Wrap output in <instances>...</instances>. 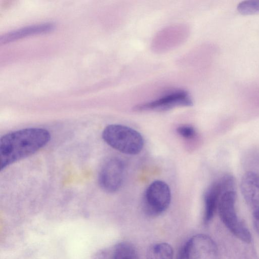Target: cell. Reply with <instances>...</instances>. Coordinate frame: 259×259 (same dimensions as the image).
<instances>
[{
	"label": "cell",
	"instance_id": "1",
	"mask_svg": "<svg viewBox=\"0 0 259 259\" xmlns=\"http://www.w3.org/2000/svg\"><path fill=\"white\" fill-rule=\"evenodd\" d=\"M51 135L42 128L31 127L8 133L0 140L1 170L38 151L49 142Z\"/></svg>",
	"mask_w": 259,
	"mask_h": 259
},
{
	"label": "cell",
	"instance_id": "2",
	"mask_svg": "<svg viewBox=\"0 0 259 259\" xmlns=\"http://www.w3.org/2000/svg\"><path fill=\"white\" fill-rule=\"evenodd\" d=\"M102 138L110 147L126 154H137L144 146V139L140 133L121 124L107 126L103 131Z\"/></svg>",
	"mask_w": 259,
	"mask_h": 259
},
{
	"label": "cell",
	"instance_id": "3",
	"mask_svg": "<svg viewBox=\"0 0 259 259\" xmlns=\"http://www.w3.org/2000/svg\"><path fill=\"white\" fill-rule=\"evenodd\" d=\"M235 190L225 192L221 196L218 210L220 217L228 229L238 239L246 243L251 241V235L245 224L237 215Z\"/></svg>",
	"mask_w": 259,
	"mask_h": 259
},
{
	"label": "cell",
	"instance_id": "4",
	"mask_svg": "<svg viewBox=\"0 0 259 259\" xmlns=\"http://www.w3.org/2000/svg\"><path fill=\"white\" fill-rule=\"evenodd\" d=\"M171 201V192L168 185L164 182L156 180L147 188L143 200V208L145 213L155 217L165 211Z\"/></svg>",
	"mask_w": 259,
	"mask_h": 259
},
{
	"label": "cell",
	"instance_id": "5",
	"mask_svg": "<svg viewBox=\"0 0 259 259\" xmlns=\"http://www.w3.org/2000/svg\"><path fill=\"white\" fill-rule=\"evenodd\" d=\"M235 189L234 178L229 174L224 175L209 186L204 195V223H208L212 219L222 195L226 191Z\"/></svg>",
	"mask_w": 259,
	"mask_h": 259
},
{
	"label": "cell",
	"instance_id": "6",
	"mask_svg": "<svg viewBox=\"0 0 259 259\" xmlns=\"http://www.w3.org/2000/svg\"><path fill=\"white\" fill-rule=\"evenodd\" d=\"M124 164L118 158L112 157L103 164L98 177L100 187L108 193L116 192L121 187L124 173Z\"/></svg>",
	"mask_w": 259,
	"mask_h": 259
},
{
	"label": "cell",
	"instance_id": "7",
	"mask_svg": "<svg viewBox=\"0 0 259 259\" xmlns=\"http://www.w3.org/2000/svg\"><path fill=\"white\" fill-rule=\"evenodd\" d=\"M193 104L188 93L183 90L173 91L152 101L142 104L134 108L135 111H165L176 107L190 106Z\"/></svg>",
	"mask_w": 259,
	"mask_h": 259
},
{
	"label": "cell",
	"instance_id": "8",
	"mask_svg": "<svg viewBox=\"0 0 259 259\" xmlns=\"http://www.w3.org/2000/svg\"><path fill=\"white\" fill-rule=\"evenodd\" d=\"M187 259H217V246L209 236L199 234L190 238L184 245Z\"/></svg>",
	"mask_w": 259,
	"mask_h": 259
},
{
	"label": "cell",
	"instance_id": "9",
	"mask_svg": "<svg viewBox=\"0 0 259 259\" xmlns=\"http://www.w3.org/2000/svg\"><path fill=\"white\" fill-rule=\"evenodd\" d=\"M240 190L253 219H259V177L252 171H247L242 177Z\"/></svg>",
	"mask_w": 259,
	"mask_h": 259
},
{
	"label": "cell",
	"instance_id": "10",
	"mask_svg": "<svg viewBox=\"0 0 259 259\" xmlns=\"http://www.w3.org/2000/svg\"><path fill=\"white\" fill-rule=\"evenodd\" d=\"M54 28L52 23H46L33 25L10 32L0 38L1 44H6L27 36L46 33Z\"/></svg>",
	"mask_w": 259,
	"mask_h": 259
},
{
	"label": "cell",
	"instance_id": "11",
	"mask_svg": "<svg viewBox=\"0 0 259 259\" xmlns=\"http://www.w3.org/2000/svg\"><path fill=\"white\" fill-rule=\"evenodd\" d=\"M146 256L147 259H173L174 250L167 243H155L149 246Z\"/></svg>",
	"mask_w": 259,
	"mask_h": 259
},
{
	"label": "cell",
	"instance_id": "12",
	"mask_svg": "<svg viewBox=\"0 0 259 259\" xmlns=\"http://www.w3.org/2000/svg\"><path fill=\"white\" fill-rule=\"evenodd\" d=\"M111 259H138V255L132 244L121 242L115 246Z\"/></svg>",
	"mask_w": 259,
	"mask_h": 259
},
{
	"label": "cell",
	"instance_id": "13",
	"mask_svg": "<svg viewBox=\"0 0 259 259\" xmlns=\"http://www.w3.org/2000/svg\"><path fill=\"white\" fill-rule=\"evenodd\" d=\"M239 13L243 15L259 13V1H244L240 3L237 6Z\"/></svg>",
	"mask_w": 259,
	"mask_h": 259
},
{
	"label": "cell",
	"instance_id": "14",
	"mask_svg": "<svg viewBox=\"0 0 259 259\" xmlns=\"http://www.w3.org/2000/svg\"><path fill=\"white\" fill-rule=\"evenodd\" d=\"M177 131L181 136L187 139H193L196 134L195 128L189 125H181L177 128Z\"/></svg>",
	"mask_w": 259,
	"mask_h": 259
},
{
	"label": "cell",
	"instance_id": "15",
	"mask_svg": "<svg viewBox=\"0 0 259 259\" xmlns=\"http://www.w3.org/2000/svg\"><path fill=\"white\" fill-rule=\"evenodd\" d=\"M253 156L254 157L253 158L249 159L252 161L250 164L252 165L253 167L252 169L248 171H252L259 177V155L257 154L255 155H253Z\"/></svg>",
	"mask_w": 259,
	"mask_h": 259
},
{
	"label": "cell",
	"instance_id": "16",
	"mask_svg": "<svg viewBox=\"0 0 259 259\" xmlns=\"http://www.w3.org/2000/svg\"><path fill=\"white\" fill-rule=\"evenodd\" d=\"M176 259H187L184 245L179 250L177 254Z\"/></svg>",
	"mask_w": 259,
	"mask_h": 259
},
{
	"label": "cell",
	"instance_id": "17",
	"mask_svg": "<svg viewBox=\"0 0 259 259\" xmlns=\"http://www.w3.org/2000/svg\"><path fill=\"white\" fill-rule=\"evenodd\" d=\"M253 224L255 230L256 232L259 234V219H253Z\"/></svg>",
	"mask_w": 259,
	"mask_h": 259
}]
</instances>
